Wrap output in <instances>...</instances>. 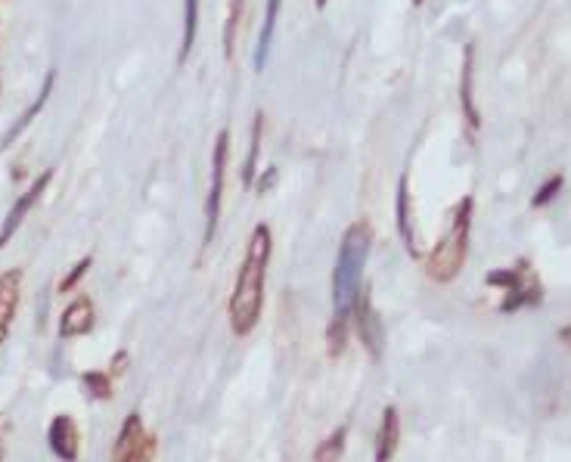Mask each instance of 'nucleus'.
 Wrapping results in <instances>:
<instances>
[{"instance_id": "nucleus-1", "label": "nucleus", "mask_w": 571, "mask_h": 462, "mask_svg": "<svg viewBox=\"0 0 571 462\" xmlns=\"http://www.w3.org/2000/svg\"><path fill=\"white\" fill-rule=\"evenodd\" d=\"M270 252H274V236H270L267 224H258L249 236L246 258H243V267H239V276H236L233 292H230V304H227L230 329L236 338L252 335L255 326L261 323Z\"/></svg>"}, {"instance_id": "nucleus-2", "label": "nucleus", "mask_w": 571, "mask_h": 462, "mask_svg": "<svg viewBox=\"0 0 571 462\" xmlns=\"http://www.w3.org/2000/svg\"><path fill=\"white\" fill-rule=\"evenodd\" d=\"M373 249V230L367 221H354L339 245L336 267H333V314H351L357 292L364 289V270Z\"/></svg>"}, {"instance_id": "nucleus-3", "label": "nucleus", "mask_w": 571, "mask_h": 462, "mask_svg": "<svg viewBox=\"0 0 571 462\" xmlns=\"http://www.w3.org/2000/svg\"><path fill=\"white\" fill-rule=\"evenodd\" d=\"M472 196H466L457 211L450 230L441 236V242L426 255V273L435 283H454L469 258V233H472Z\"/></svg>"}, {"instance_id": "nucleus-4", "label": "nucleus", "mask_w": 571, "mask_h": 462, "mask_svg": "<svg viewBox=\"0 0 571 462\" xmlns=\"http://www.w3.org/2000/svg\"><path fill=\"white\" fill-rule=\"evenodd\" d=\"M488 286L503 289L500 314H516L522 307H537L544 301V283L537 280L528 261H519L516 267H503L488 273Z\"/></svg>"}, {"instance_id": "nucleus-5", "label": "nucleus", "mask_w": 571, "mask_h": 462, "mask_svg": "<svg viewBox=\"0 0 571 462\" xmlns=\"http://www.w3.org/2000/svg\"><path fill=\"white\" fill-rule=\"evenodd\" d=\"M227 152H230V131L224 128L215 140L212 149V187H208V202H205V236L202 245H212L221 221V202H224V174H227Z\"/></svg>"}, {"instance_id": "nucleus-6", "label": "nucleus", "mask_w": 571, "mask_h": 462, "mask_svg": "<svg viewBox=\"0 0 571 462\" xmlns=\"http://www.w3.org/2000/svg\"><path fill=\"white\" fill-rule=\"evenodd\" d=\"M351 329L357 332L360 345L367 348V354H370L373 360H379V357H382V348H385V323H382V317H379V311H376V304H373L367 286L357 292V298H354V304H351Z\"/></svg>"}, {"instance_id": "nucleus-7", "label": "nucleus", "mask_w": 571, "mask_h": 462, "mask_svg": "<svg viewBox=\"0 0 571 462\" xmlns=\"http://www.w3.org/2000/svg\"><path fill=\"white\" fill-rule=\"evenodd\" d=\"M47 447L59 462H78V456H81V428L69 413H59V416L50 419Z\"/></svg>"}, {"instance_id": "nucleus-8", "label": "nucleus", "mask_w": 571, "mask_h": 462, "mask_svg": "<svg viewBox=\"0 0 571 462\" xmlns=\"http://www.w3.org/2000/svg\"><path fill=\"white\" fill-rule=\"evenodd\" d=\"M53 168H47L35 183H32V187H28L16 202H13V208H10V214H7V218H4V227H0V249H4V245L16 236V230L22 227V221L28 218V211H32L35 208V202L44 196V190L50 187V180H53Z\"/></svg>"}, {"instance_id": "nucleus-9", "label": "nucleus", "mask_w": 571, "mask_h": 462, "mask_svg": "<svg viewBox=\"0 0 571 462\" xmlns=\"http://www.w3.org/2000/svg\"><path fill=\"white\" fill-rule=\"evenodd\" d=\"M398 447H401V413L398 407H385L376 428V438H373L376 462H392L398 456Z\"/></svg>"}, {"instance_id": "nucleus-10", "label": "nucleus", "mask_w": 571, "mask_h": 462, "mask_svg": "<svg viewBox=\"0 0 571 462\" xmlns=\"http://www.w3.org/2000/svg\"><path fill=\"white\" fill-rule=\"evenodd\" d=\"M19 298H22V270L0 273V348H4L10 326L16 320Z\"/></svg>"}, {"instance_id": "nucleus-11", "label": "nucleus", "mask_w": 571, "mask_h": 462, "mask_svg": "<svg viewBox=\"0 0 571 462\" xmlns=\"http://www.w3.org/2000/svg\"><path fill=\"white\" fill-rule=\"evenodd\" d=\"M143 438H146L143 416L128 413L122 428H118V435H115V444H112V462H137V450H140Z\"/></svg>"}, {"instance_id": "nucleus-12", "label": "nucleus", "mask_w": 571, "mask_h": 462, "mask_svg": "<svg viewBox=\"0 0 571 462\" xmlns=\"http://www.w3.org/2000/svg\"><path fill=\"white\" fill-rule=\"evenodd\" d=\"M94 320H97L94 301H90L87 295L75 298L63 311V317H59V338H81V335H87L90 329H94Z\"/></svg>"}, {"instance_id": "nucleus-13", "label": "nucleus", "mask_w": 571, "mask_h": 462, "mask_svg": "<svg viewBox=\"0 0 571 462\" xmlns=\"http://www.w3.org/2000/svg\"><path fill=\"white\" fill-rule=\"evenodd\" d=\"M280 7L283 0H267V13H264V25L258 35V47H255V72L261 75L267 69L270 59V47H274V35H277V19H280Z\"/></svg>"}, {"instance_id": "nucleus-14", "label": "nucleus", "mask_w": 571, "mask_h": 462, "mask_svg": "<svg viewBox=\"0 0 571 462\" xmlns=\"http://www.w3.org/2000/svg\"><path fill=\"white\" fill-rule=\"evenodd\" d=\"M53 81H56V72L50 69V72L44 75V84H41V94H38V100H35L32 106H28V109H25V112L19 115V121H16V125H13V128H10V131L4 134V140H0V149H7V146H10V143H13V140H16V137H19V134H22V131L28 128V125H32V121H35L38 115H41V109H44V106H47V100H50V90H53Z\"/></svg>"}, {"instance_id": "nucleus-15", "label": "nucleus", "mask_w": 571, "mask_h": 462, "mask_svg": "<svg viewBox=\"0 0 571 462\" xmlns=\"http://www.w3.org/2000/svg\"><path fill=\"white\" fill-rule=\"evenodd\" d=\"M472 66H475V47L469 44L466 53H463V75H460V100H463V112H466V121H469V131L475 134L478 128H482V115H478L475 109V100H472Z\"/></svg>"}, {"instance_id": "nucleus-16", "label": "nucleus", "mask_w": 571, "mask_h": 462, "mask_svg": "<svg viewBox=\"0 0 571 462\" xmlns=\"http://www.w3.org/2000/svg\"><path fill=\"white\" fill-rule=\"evenodd\" d=\"M398 233H401V239H404V249H407L410 258H419V255H423V252H419V245H416V233H413L407 177H401V183H398Z\"/></svg>"}, {"instance_id": "nucleus-17", "label": "nucleus", "mask_w": 571, "mask_h": 462, "mask_svg": "<svg viewBox=\"0 0 571 462\" xmlns=\"http://www.w3.org/2000/svg\"><path fill=\"white\" fill-rule=\"evenodd\" d=\"M348 335H351V314H333L326 326V354L339 360L348 351Z\"/></svg>"}, {"instance_id": "nucleus-18", "label": "nucleus", "mask_w": 571, "mask_h": 462, "mask_svg": "<svg viewBox=\"0 0 571 462\" xmlns=\"http://www.w3.org/2000/svg\"><path fill=\"white\" fill-rule=\"evenodd\" d=\"M345 450H348V428L339 425L336 431H329V435L314 447L311 462H342Z\"/></svg>"}, {"instance_id": "nucleus-19", "label": "nucleus", "mask_w": 571, "mask_h": 462, "mask_svg": "<svg viewBox=\"0 0 571 462\" xmlns=\"http://www.w3.org/2000/svg\"><path fill=\"white\" fill-rule=\"evenodd\" d=\"M199 32V0H184V41H180V59L177 63H187V56L193 53Z\"/></svg>"}, {"instance_id": "nucleus-20", "label": "nucleus", "mask_w": 571, "mask_h": 462, "mask_svg": "<svg viewBox=\"0 0 571 462\" xmlns=\"http://www.w3.org/2000/svg\"><path fill=\"white\" fill-rule=\"evenodd\" d=\"M81 388L90 400H112V376L103 373V369H87L81 373Z\"/></svg>"}, {"instance_id": "nucleus-21", "label": "nucleus", "mask_w": 571, "mask_h": 462, "mask_svg": "<svg viewBox=\"0 0 571 462\" xmlns=\"http://www.w3.org/2000/svg\"><path fill=\"white\" fill-rule=\"evenodd\" d=\"M261 125H264V115L255 112V125H252V140H249V159L243 168V183L252 187L255 183V168H258V146H261Z\"/></svg>"}, {"instance_id": "nucleus-22", "label": "nucleus", "mask_w": 571, "mask_h": 462, "mask_svg": "<svg viewBox=\"0 0 571 462\" xmlns=\"http://www.w3.org/2000/svg\"><path fill=\"white\" fill-rule=\"evenodd\" d=\"M562 187H565V177H562V174L550 177V180L544 183V187H540V190L534 193L531 205H534V208H544V205H550V202L562 193Z\"/></svg>"}, {"instance_id": "nucleus-23", "label": "nucleus", "mask_w": 571, "mask_h": 462, "mask_svg": "<svg viewBox=\"0 0 571 462\" xmlns=\"http://www.w3.org/2000/svg\"><path fill=\"white\" fill-rule=\"evenodd\" d=\"M90 267H94V258H90V255H87V258H81V261H78V264H75V267L63 276V280H59V286H56V289H59V295H63V292H72V289L84 280V273H87Z\"/></svg>"}, {"instance_id": "nucleus-24", "label": "nucleus", "mask_w": 571, "mask_h": 462, "mask_svg": "<svg viewBox=\"0 0 571 462\" xmlns=\"http://www.w3.org/2000/svg\"><path fill=\"white\" fill-rule=\"evenodd\" d=\"M239 13H243V0H230V16H227V25H224V53H227V59L233 56V38H236Z\"/></svg>"}, {"instance_id": "nucleus-25", "label": "nucleus", "mask_w": 571, "mask_h": 462, "mask_svg": "<svg viewBox=\"0 0 571 462\" xmlns=\"http://www.w3.org/2000/svg\"><path fill=\"white\" fill-rule=\"evenodd\" d=\"M156 456H159V438L146 431V438L140 441V450H137V462H156Z\"/></svg>"}, {"instance_id": "nucleus-26", "label": "nucleus", "mask_w": 571, "mask_h": 462, "mask_svg": "<svg viewBox=\"0 0 571 462\" xmlns=\"http://www.w3.org/2000/svg\"><path fill=\"white\" fill-rule=\"evenodd\" d=\"M128 363H131L128 351H115V357H112V363H109V376H112V379H115V376H125V373H128Z\"/></svg>"}, {"instance_id": "nucleus-27", "label": "nucleus", "mask_w": 571, "mask_h": 462, "mask_svg": "<svg viewBox=\"0 0 571 462\" xmlns=\"http://www.w3.org/2000/svg\"><path fill=\"white\" fill-rule=\"evenodd\" d=\"M10 431H13V422L0 413V462L7 459V441H10Z\"/></svg>"}, {"instance_id": "nucleus-28", "label": "nucleus", "mask_w": 571, "mask_h": 462, "mask_svg": "<svg viewBox=\"0 0 571 462\" xmlns=\"http://www.w3.org/2000/svg\"><path fill=\"white\" fill-rule=\"evenodd\" d=\"M274 183H277V168H270V171H264V177L255 183V187H258V193H267L270 187H274Z\"/></svg>"}, {"instance_id": "nucleus-29", "label": "nucleus", "mask_w": 571, "mask_h": 462, "mask_svg": "<svg viewBox=\"0 0 571 462\" xmlns=\"http://www.w3.org/2000/svg\"><path fill=\"white\" fill-rule=\"evenodd\" d=\"M559 335H562V338H565V342H571V326H568V329H562V332H559Z\"/></svg>"}, {"instance_id": "nucleus-30", "label": "nucleus", "mask_w": 571, "mask_h": 462, "mask_svg": "<svg viewBox=\"0 0 571 462\" xmlns=\"http://www.w3.org/2000/svg\"><path fill=\"white\" fill-rule=\"evenodd\" d=\"M314 4H317V10H326V4H329V0H314Z\"/></svg>"}, {"instance_id": "nucleus-31", "label": "nucleus", "mask_w": 571, "mask_h": 462, "mask_svg": "<svg viewBox=\"0 0 571 462\" xmlns=\"http://www.w3.org/2000/svg\"><path fill=\"white\" fill-rule=\"evenodd\" d=\"M413 4H416V7H423V4H426V0H413Z\"/></svg>"}]
</instances>
